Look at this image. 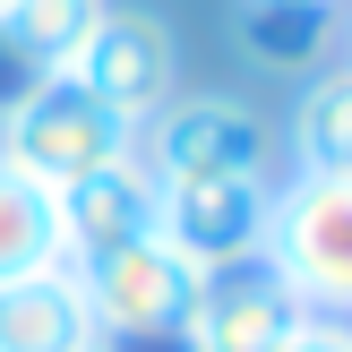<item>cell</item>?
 <instances>
[{
    "instance_id": "15",
    "label": "cell",
    "mask_w": 352,
    "mask_h": 352,
    "mask_svg": "<svg viewBox=\"0 0 352 352\" xmlns=\"http://www.w3.org/2000/svg\"><path fill=\"white\" fill-rule=\"evenodd\" d=\"M26 86H43V78H34V69H26V60H17V52H9V43H0V112H9V103H17V95H26Z\"/></svg>"
},
{
    "instance_id": "4",
    "label": "cell",
    "mask_w": 352,
    "mask_h": 352,
    "mask_svg": "<svg viewBox=\"0 0 352 352\" xmlns=\"http://www.w3.org/2000/svg\"><path fill=\"white\" fill-rule=\"evenodd\" d=\"M138 146H146L138 164L155 181H232V172H267L275 138L241 95H181L146 120Z\"/></svg>"
},
{
    "instance_id": "9",
    "label": "cell",
    "mask_w": 352,
    "mask_h": 352,
    "mask_svg": "<svg viewBox=\"0 0 352 352\" xmlns=\"http://www.w3.org/2000/svg\"><path fill=\"white\" fill-rule=\"evenodd\" d=\"M0 352H95V318H86V292L69 267L0 292Z\"/></svg>"
},
{
    "instance_id": "2",
    "label": "cell",
    "mask_w": 352,
    "mask_h": 352,
    "mask_svg": "<svg viewBox=\"0 0 352 352\" xmlns=\"http://www.w3.org/2000/svg\"><path fill=\"white\" fill-rule=\"evenodd\" d=\"M86 292V318H95V344H181L189 309H198L206 292V267L198 258H181L164 232L129 241V250L95 258V267H69Z\"/></svg>"
},
{
    "instance_id": "7",
    "label": "cell",
    "mask_w": 352,
    "mask_h": 352,
    "mask_svg": "<svg viewBox=\"0 0 352 352\" xmlns=\"http://www.w3.org/2000/svg\"><path fill=\"white\" fill-rule=\"evenodd\" d=\"M301 318L309 309L292 301V284L267 258H250V267L206 275L198 309H189V327H181V352H284L301 336Z\"/></svg>"
},
{
    "instance_id": "16",
    "label": "cell",
    "mask_w": 352,
    "mask_h": 352,
    "mask_svg": "<svg viewBox=\"0 0 352 352\" xmlns=\"http://www.w3.org/2000/svg\"><path fill=\"white\" fill-rule=\"evenodd\" d=\"M344 60H352V26H344Z\"/></svg>"
},
{
    "instance_id": "13",
    "label": "cell",
    "mask_w": 352,
    "mask_h": 352,
    "mask_svg": "<svg viewBox=\"0 0 352 352\" xmlns=\"http://www.w3.org/2000/svg\"><path fill=\"white\" fill-rule=\"evenodd\" d=\"M292 155H301V172H352V60L301 78V103H292Z\"/></svg>"
},
{
    "instance_id": "14",
    "label": "cell",
    "mask_w": 352,
    "mask_h": 352,
    "mask_svg": "<svg viewBox=\"0 0 352 352\" xmlns=\"http://www.w3.org/2000/svg\"><path fill=\"white\" fill-rule=\"evenodd\" d=\"M284 352H352V318H301V336Z\"/></svg>"
},
{
    "instance_id": "5",
    "label": "cell",
    "mask_w": 352,
    "mask_h": 352,
    "mask_svg": "<svg viewBox=\"0 0 352 352\" xmlns=\"http://www.w3.org/2000/svg\"><path fill=\"white\" fill-rule=\"evenodd\" d=\"M69 78H78L103 112H120L129 129H146V120L172 103L181 43H172V26L155 9H103V26L86 34V52L69 60Z\"/></svg>"
},
{
    "instance_id": "3",
    "label": "cell",
    "mask_w": 352,
    "mask_h": 352,
    "mask_svg": "<svg viewBox=\"0 0 352 352\" xmlns=\"http://www.w3.org/2000/svg\"><path fill=\"white\" fill-rule=\"evenodd\" d=\"M120 155H138V129L120 112H103L78 78H43L0 112V164H17L43 189H69L86 172L120 164Z\"/></svg>"
},
{
    "instance_id": "8",
    "label": "cell",
    "mask_w": 352,
    "mask_h": 352,
    "mask_svg": "<svg viewBox=\"0 0 352 352\" xmlns=\"http://www.w3.org/2000/svg\"><path fill=\"white\" fill-rule=\"evenodd\" d=\"M155 215H164V181L138 155H120V164H103V172L60 189V250H69V267H95V258L146 241Z\"/></svg>"
},
{
    "instance_id": "11",
    "label": "cell",
    "mask_w": 352,
    "mask_h": 352,
    "mask_svg": "<svg viewBox=\"0 0 352 352\" xmlns=\"http://www.w3.org/2000/svg\"><path fill=\"white\" fill-rule=\"evenodd\" d=\"M336 43V9L318 0H241V52L275 78H309Z\"/></svg>"
},
{
    "instance_id": "12",
    "label": "cell",
    "mask_w": 352,
    "mask_h": 352,
    "mask_svg": "<svg viewBox=\"0 0 352 352\" xmlns=\"http://www.w3.org/2000/svg\"><path fill=\"white\" fill-rule=\"evenodd\" d=\"M112 0H9L0 9V43L34 69V78H69V60L86 52V34L103 26Z\"/></svg>"
},
{
    "instance_id": "19",
    "label": "cell",
    "mask_w": 352,
    "mask_h": 352,
    "mask_svg": "<svg viewBox=\"0 0 352 352\" xmlns=\"http://www.w3.org/2000/svg\"><path fill=\"white\" fill-rule=\"evenodd\" d=\"M0 9H9V0H0Z\"/></svg>"
},
{
    "instance_id": "17",
    "label": "cell",
    "mask_w": 352,
    "mask_h": 352,
    "mask_svg": "<svg viewBox=\"0 0 352 352\" xmlns=\"http://www.w3.org/2000/svg\"><path fill=\"white\" fill-rule=\"evenodd\" d=\"M318 9H336V0H318Z\"/></svg>"
},
{
    "instance_id": "1",
    "label": "cell",
    "mask_w": 352,
    "mask_h": 352,
    "mask_svg": "<svg viewBox=\"0 0 352 352\" xmlns=\"http://www.w3.org/2000/svg\"><path fill=\"white\" fill-rule=\"evenodd\" d=\"M267 258L309 318H352V172H301L275 189Z\"/></svg>"
},
{
    "instance_id": "10",
    "label": "cell",
    "mask_w": 352,
    "mask_h": 352,
    "mask_svg": "<svg viewBox=\"0 0 352 352\" xmlns=\"http://www.w3.org/2000/svg\"><path fill=\"white\" fill-rule=\"evenodd\" d=\"M69 267L60 250V189L26 181L17 164H0V292L26 284V275H52Z\"/></svg>"
},
{
    "instance_id": "6",
    "label": "cell",
    "mask_w": 352,
    "mask_h": 352,
    "mask_svg": "<svg viewBox=\"0 0 352 352\" xmlns=\"http://www.w3.org/2000/svg\"><path fill=\"white\" fill-rule=\"evenodd\" d=\"M267 215H275V181L267 172H232V181H164V215L155 232L181 258H198L206 275L250 267L267 250Z\"/></svg>"
},
{
    "instance_id": "18",
    "label": "cell",
    "mask_w": 352,
    "mask_h": 352,
    "mask_svg": "<svg viewBox=\"0 0 352 352\" xmlns=\"http://www.w3.org/2000/svg\"><path fill=\"white\" fill-rule=\"evenodd\" d=\"M95 352H112V344H95Z\"/></svg>"
}]
</instances>
